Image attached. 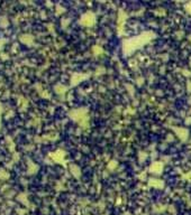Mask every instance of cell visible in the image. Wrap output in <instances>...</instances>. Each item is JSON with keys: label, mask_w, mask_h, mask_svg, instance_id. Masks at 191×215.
I'll return each mask as SVG.
<instances>
[{"label": "cell", "mask_w": 191, "mask_h": 215, "mask_svg": "<svg viewBox=\"0 0 191 215\" xmlns=\"http://www.w3.org/2000/svg\"><path fill=\"white\" fill-rule=\"evenodd\" d=\"M154 37L153 33H144L142 35L137 36L135 38L132 39H128V40H125L124 42V45H123V49H124V53L126 55H129V54L134 52L135 49L142 47L144 44L149 43L151 39Z\"/></svg>", "instance_id": "obj_1"}, {"label": "cell", "mask_w": 191, "mask_h": 215, "mask_svg": "<svg viewBox=\"0 0 191 215\" xmlns=\"http://www.w3.org/2000/svg\"><path fill=\"white\" fill-rule=\"evenodd\" d=\"M71 118L78 121L80 125H84V122L88 121V113H87V110L86 109H79V110H74L70 113Z\"/></svg>", "instance_id": "obj_2"}, {"label": "cell", "mask_w": 191, "mask_h": 215, "mask_svg": "<svg viewBox=\"0 0 191 215\" xmlns=\"http://www.w3.org/2000/svg\"><path fill=\"white\" fill-rule=\"evenodd\" d=\"M96 22V16L94 13H86L82 17H81V19H80V24L81 25H83V26H86V27H91V26H94Z\"/></svg>", "instance_id": "obj_3"}, {"label": "cell", "mask_w": 191, "mask_h": 215, "mask_svg": "<svg viewBox=\"0 0 191 215\" xmlns=\"http://www.w3.org/2000/svg\"><path fill=\"white\" fill-rule=\"evenodd\" d=\"M163 170V162L161 161H154L150 166V171L153 174H161Z\"/></svg>", "instance_id": "obj_4"}, {"label": "cell", "mask_w": 191, "mask_h": 215, "mask_svg": "<svg viewBox=\"0 0 191 215\" xmlns=\"http://www.w3.org/2000/svg\"><path fill=\"white\" fill-rule=\"evenodd\" d=\"M173 130L176 132L178 137H179L181 140H186V139L188 138V130H187V129H184V128H174Z\"/></svg>", "instance_id": "obj_5"}, {"label": "cell", "mask_w": 191, "mask_h": 215, "mask_svg": "<svg viewBox=\"0 0 191 215\" xmlns=\"http://www.w3.org/2000/svg\"><path fill=\"white\" fill-rule=\"evenodd\" d=\"M50 156H51L54 160L56 161V162H61V161L63 160V158H64V152L61 151V150H58V151H56L55 154H51Z\"/></svg>", "instance_id": "obj_6"}, {"label": "cell", "mask_w": 191, "mask_h": 215, "mask_svg": "<svg viewBox=\"0 0 191 215\" xmlns=\"http://www.w3.org/2000/svg\"><path fill=\"white\" fill-rule=\"evenodd\" d=\"M149 185L152 186V187L154 186L155 188H161V187L164 186V183H163L162 180H160V179H150Z\"/></svg>", "instance_id": "obj_7"}, {"label": "cell", "mask_w": 191, "mask_h": 215, "mask_svg": "<svg viewBox=\"0 0 191 215\" xmlns=\"http://www.w3.org/2000/svg\"><path fill=\"white\" fill-rule=\"evenodd\" d=\"M88 75H83V74H76V75H73V77H72V81H71V83H72V85H76L79 82H81L83 78H86Z\"/></svg>", "instance_id": "obj_8"}, {"label": "cell", "mask_w": 191, "mask_h": 215, "mask_svg": "<svg viewBox=\"0 0 191 215\" xmlns=\"http://www.w3.org/2000/svg\"><path fill=\"white\" fill-rule=\"evenodd\" d=\"M71 171H72V174H74L76 177H79L80 176V170H79V168L76 167V166H73V165H71Z\"/></svg>", "instance_id": "obj_9"}, {"label": "cell", "mask_w": 191, "mask_h": 215, "mask_svg": "<svg viewBox=\"0 0 191 215\" xmlns=\"http://www.w3.org/2000/svg\"><path fill=\"white\" fill-rule=\"evenodd\" d=\"M186 10H187V11H188V13L191 15V2H189V3H187V5H186Z\"/></svg>", "instance_id": "obj_10"}, {"label": "cell", "mask_w": 191, "mask_h": 215, "mask_svg": "<svg viewBox=\"0 0 191 215\" xmlns=\"http://www.w3.org/2000/svg\"><path fill=\"white\" fill-rule=\"evenodd\" d=\"M115 166H116V162H115V161L113 160V162H111L110 165H108V168H111V169H113Z\"/></svg>", "instance_id": "obj_11"}]
</instances>
